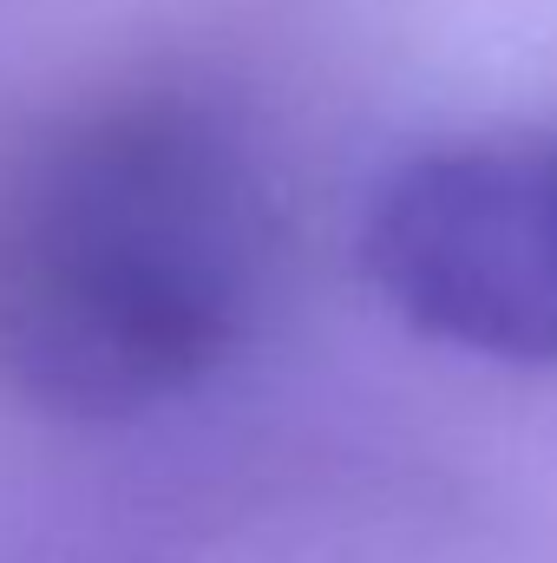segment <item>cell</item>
Listing matches in <instances>:
<instances>
[{"label":"cell","instance_id":"6da1fadb","mask_svg":"<svg viewBox=\"0 0 557 563\" xmlns=\"http://www.w3.org/2000/svg\"><path fill=\"white\" fill-rule=\"evenodd\" d=\"M270 203L190 92H106L0 170V387L106 426L204 387L243 347Z\"/></svg>","mask_w":557,"mask_h":563},{"label":"cell","instance_id":"7a4b0ae2","mask_svg":"<svg viewBox=\"0 0 557 563\" xmlns=\"http://www.w3.org/2000/svg\"><path fill=\"white\" fill-rule=\"evenodd\" d=\"M361 269L426 341L557 361V132H472L407 157L361 223Z\"/></svg>","mask_w":557,"mask_h":563}]
</instances>
